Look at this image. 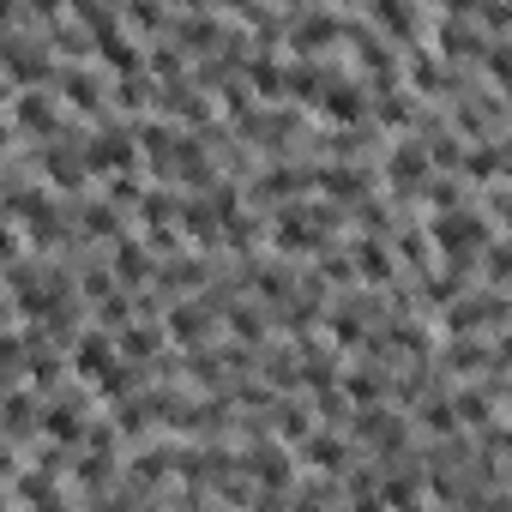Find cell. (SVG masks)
Returning a JSON list of instances; mask_svg holds the SVG:
<instances>
[{
    "label": "cell",
    "instance_id": "cell-1",
    "mask_svg": "<svg viewBox=\"0 0 512 512\" xmlns=\"http://www.w3.org/2000/svg\"><path fill=\"white\" fill-rule=\"evenodd\" d=\"M85 163H91V175H133V163H139V139H133V127H121V121H97L85 139Z\"/></svg>",
    "mask_w": 512,
    "mask_h": 512
},
{
    "label": "cell",
    "instance_id": "cell-2",
    "mask_svg": "<svg viewBox=\"0 0 512 512\" xmlns=\"http://www.w3.org/2000/svg\"><path fill=\"white\" fill-rule=\"evenodd\" d=\"M67 362H73V380L97 392V386H103V380L121 368V344H115L103 326H91V332H79V338L67 344Z\"/></svg>",
    "mask_w": 512,
    "mask_h": 512
},
{
    "label": "cell",
    "instance_id": "cell-3",
    "mask_svg": "<svg viewBox=\"0 0 512 512\" xmlns=\"http://www.w3.org/2000/svg\"><path fill=\"white\" fill-rule=\"evenodd\" d=\"M37 169H43V181L55 187V193H85V181H91V163H85V145H43L37 151Z\"/></svg>",
    "mask_w": 512,
    "mask_h": 512
},
{
    "label": "cell",
    "instance_id": "cell-4",
    "mask_svg": "<svg viewBox=\"0 0 512 512\" xmlns=\"http://www.w3.org/2000/svg\"><path fill=\"white\" fill-rule=\"evenodd\" d=\"M109 272H115V284L133 290V296H145V284H157V260H151V247H145L139 235H121V241L109 247Z\"/></svg>",
    "mask_w": 512,
    "mask_h": 512
},
{
    "label": "cell",
    "instance_id": "cell-5",
    "mask_svg": "<svg viewBox=\"0 0 512 512\" xmlns=\"http://www.w3.org/2000/svg\"><path fill=\"white\" fill-rule=\"evenodd\" d=\"M163 332H169L175 350L199 356V350L211 344V308H205V302H169V308H163Z\"/></svg>",
    "mask_w": 512,
    "mask_h": 512
},
{
    "label": "cell",
    "instance_id": "cell-6",
    "mask_svg": "<svg viewBox=\"0 0 512 512\" xmlns=\"http://www.w3.org/2000/svg\"><path fill=\"white\" fill-rule=\"evenodd\" d=\"M386 181H392L398 193H422V187L434 181L428 145H422V139H398V145H392V157H386Z\"/></svg>",
    "mask_w": 512,
    "mask_h": 512
},
{
    "label": "cell",
    "instance_id": "cell-7",
    "mask_svg": "<svg viewBox=\"0 0 512 512\" xmlns=\"http://www.w3.org/2000/svg\"><path fill=\"white\" fill-rule=\"evenodd\" d=\"M350 266H356V284H392L398 278V253L386 247V235H356L350 241Z\"/></svg>",
    "mask_w": 512,
    "mask_h": 512
},
{
    "label": "cell",
    "instance_id": "cell-8",
    "mask_svg": "<svg viewBox=\"0 0 512 512\" xmlns=\"http://www.w3.org/2000/svg\"><path fill=\"white\" fill-rule=\"evenodd\" d=\"M55 97H67V109H73V115H103V97H115V85H103L91 67H61Z\"/></svg>",
    "mask_w": 512,
    "mask_h": 512
},
{
    "label": "cell",
    "instance_id": "cell-9",
    "mask_svg": "<svg viewBox=\"0 0 512 512\" xmlns=\"http://www.w3.org/2000/svg\"><path fill=\"white\" fill-rule=\"evenodd\" d=\"M368 85H356V79H338L332 73V85H326V97H320V115L332 121V127H362L368 121Z\"/></svg>",
    "mask_w": 512,
    "mask_h": 512
},
{
    "label": "cell",
    "instance_id": "cell-10",
    "mask_svg": "<svg viewBox=\"0 0 512 512\" xmlns=\"http://www.w3.org/2000/svg\"><path fill=\"white\" fill-rule=\"evenodd\" d=\"M91 422H85V404L79 398H43V440L49 446H85Z\"/></svg>",
    "mask_w": 512,
    "mask_h": 512
},
{
    "label": "cell",
    "instance_id": "cell-11",
    "mask_svg": "<svg viewBox=\"0 0 512 512\" xmlns=\"http://www.w3.org/2000/svg\"><path fill=\"white\" fill-rule=\"evenodd\" d=\"M356 434L368 440V452H380V458H404V434H410V428H404L398 410L380 404V410H362V416H356Z\"/></svg>",
    "mask_w": 512,
    "mask_h": 512
},
{
    "label": "cell",
    "instance_id": "cell-12",
    "mask_svg": "<svg viewBox=\"0 0 512 512\" xmlns=\"http://www.w3.org/2000/svg\"><path fill=\"white\" fill-rule=\"evenodd\" d=\"M308 187H314V169H290V163H272L260 181H253V193H260L266 205H302Z\"/></svg>",
    "mask_w": 512,
    "mask_h": 512
},
{
    "label": "cell",
    "instance_id": "cell-13",
    "mask_svg": "<svg viewBox=\"0 0 512 512\" xmlns=\"http://www.w3.org/2000/svg\"><path fill=\"white\" fill-rule=\"evenodd\" d=\"M368 169H356V163H320L314 169V187L326 193V199H338V205H362V193H368Z\"/></svg>",
    "mask_w": 512,
    "mask_h": 512
},
{
    "label": "cell",
    "instance_id": "cell-14",
    "mask_svg": "<svg viewBox=\"0 0 512 512\" xmlns=\"http://www.w3.org/2000/svg\"><path fill=\"white\" fill-rule=\"evenodd\" d=\"M296 458H302L308 470H320V476H350V464H356V458H350V446H344L332 428H314V440H308V446H296Z\"/></svg>",
    "mask_w": 512,
    "mask_h": 512
},
{
    "label": "cell",
    "instance_id": "cell-15",
    "mask_svg": "<svg viewBox=\"0 0 512 512\" xmlns=\"http://www.w3.org/2000/svg\"><path fill=\"white\" fill-rule=\"evenodd\" d=\"M386 374H380V362H356V368H344V404H356V416L362 410H380L386 404Z\"/></svg>",
    "mask_w": 512,
    "mask_h": 512
},
{
    "label": "cell",
    "instance_id": "cell-16",
    "mask_svg": "<svg viewBox=\"0 0 512 512\" xmlns=\"http://www.w3.org/2000/svg\"><path fill=\"white\" fill-rule=\"evenodd\" d=\"M163 338H169V332H163V320H133L127 332H115L121 362H133V368H139V362H157V356H163Z\"/></svg>",
    "mask_w": 512,
    "mask_h": 512
},
{
    "label": "cell",
    "instance_id": "cell-17",
    "mask_svg": "<svg viewBox=\"0 0 512 512\" xmlns=\"http://www.w3.org/2000/svg\"><path fill=\"white\" fill-rule=\"evenodd\" d=\"M73 482H79L85 494H109V482H115V446H79Z\"/></svg>",
    "mask_w": 512,
    "mask_h": 512
},
{
    "label": "cell",
    "instance_id": "cell-18",
    "mask_svg": "<svg viewBox=\"0 0 512 512\" xmlns=\"http://www.w3.org/2000/svg\"><path fill=\"white\" fill-rule=\"evenodd\" d=\"M73 235H103L109 247L121 241V211L109 205V199H97V205H73Z\"/></svg>",
    "mask_w": 512,
    "mask_h": 512
},
{
    "label": "cell",
    "instance_id": "cell-19",
    "mask_svg": "<svg viewBox=\"0 0 512 512\" xmlns=\"http://www.w3.org/2000/svg\"><path fill=\"white\" fill-rule=\"evenodd\" d=\"M440 368L446 374H482L488 368V344L482 338H446L440 344Z\"/></svg>",
    "mask_w": 512,
    "mask_h": 512
},
{
    "label": "cell",
    "instance_id": "cell-20",
    "mask_svg": "<svg viewBox=\"0 0 512 512\" xmlns=\"http://www.w3.org/2000/svg\"><path fill=\"white\" fill-rule=\"evenodd\" d=\"M344 506H350V512H392L374 470H350V476H344Z\"/></svg>",
    "mask_w": 512,
    "mask_h": 512
},
{
    "label": "cell",
    "instance_id": "cell-21",
    "mask_svg": "<svg viewBox=\"0 0 512 512\" xmlns=\"http://www.w3.org/2000/svg\"><path fill=\"white\" fill-rule=\"evenodd\" d=\"M181 235H193L199 247H211V241L223 235V223H217L211 199H181Z\"/></svg>",
    "mask_w": 512,
    "mask_h": 512
},
{
    "label": "cell",
    "instance_id": "cell-22",
    "mask_svg": "<svg viewBox=\"0 0 512 512\" xmlns=\"http://www.w3.org/2000/svg\"><path fill=\"white\" fill-rule=\"evenodd\" d=\"M416 422H422L434 440H458V434H464V422H458L452 398H422V404H416Z\"/></svg>",
    "mask_w": 512,
    "mask_h": 512
},
{
    "label": "cell",
    "instance_id": "cell-23",
    "mask_svg": "<svg viewBox=\"0 0 512 512\" xmlns=\"http://www.w3.org/2000/svg\"><path fill=\"white\" fill-rule=\"evenodd\" d=\"M326 338H332L338 350L362 344V338H368V326H362V302H344V308H332V314H326Z\"/></svg>",
    "mask_w": 512,
    "mask_h": 512
},
{
    "label": "cell",
    "instance_id": "cell-24",
    "mask_svg": "<svg viewBox=\"0 0 512 512\" xmlns=\"http://www.w3.org/2000/svg\"><path fill=\"white\" fill-rule=\"evenodd\" d=\"M494 404H500V392H476V386H458V392H452V410H458V422H464V428L494 422Z\"/></svg>",
    "mask_w": 512,
    "mask_h": 512
},
{
    "label": "cell",
    "instance_id": "cell-25",
    "mask_svg": "<svg viewBox=\"0 0 512 512\" xmlns=\"http://www.w3.org/2000/svg\"><path fill=\"white\" fill-rule=\"evenodd\" d=\"M458 169H464L470 181H494V175L506 169V145H494V139H488V145H470Z\"/></svg>",
    "mask_w": 512,
    "mask_h": 512
},
{
    "label": "cell",
    "instance_id": "cell-26",
    "mask_svg": "<svg viewBox=\"0 0 512 512\" xmlns=\"http://www.w3.org/2000/svg\"><path fill=\"white\" fill-rule=\"evenodd\" d=\"M416 199H422L434 217H446V211H464V193H458V181H452V175H434V181H428Z\"/></svg>",
    "mask_w": 512,
    "mask_h": 512
},
{
    "label": "cell",
    "instance_id": "cell-27",
    "mask_svg": "<svg viewBox=\"0 0 512 512\" xmlns=\"http://www.w3.org/2000/svg\"><path fill=\"white\" fill-rule=\"evenodd\" d=\"M482 278H488L494 290H506V284H512V235H500V241L482 253Z\"/></svg>",
    "mask_w": 512,
    "mask_h": 512
},
{
    "label": "cell",
    "instance_id": "cell-28",
    "mask_svg": "<svg viewBox=\"0 0 512 512\" xmlns=\"http://www.w3.org/2000/svg\"><path fill=\"white\" fill-rule=\"evenodd\" d=\"M223 320H229V338H235V344H266V320H260V308H229Z\"/></svg>",
    "mask_w": 512,
    "mask_h": 512
},
{
    "label": "cell",
    "instance_id": "cell-29",
    "mask_svg": "<svg viewBox=\"0 0 512 512\" xmlns=\"http://www.w3.org/2000/svg\"><path fill=\"white\" fill-rule=\"evenodd\" d=\"M121 25H127V31H169L175 19H169L163 7H151V0H133V7H121Z\"/></svg>",
    "mask_w": 512,
    "mask_h": 512
},
{
    "label": "cell",
    "instance_id": "cell-30",
    "mask_svg": "<svg viewBox=\"0 0 512 512\" xmlns=\"http://www.w3.org/2000/svg\"><path fill=\"white\" fill-rule=\"evenodd\" d=\"M392 253L428 278V229H398V247H392Z\"/></svg>",
    "mask_w": 512,
    "mask_h": 512
},
{
    "label": "cell",
    "instance_id": "cell-31",
    "mask_svg": "<svg viewBox=\"0 0 512 512\" xmlns=\"http://www.w3.org/2000/svg\"><path fill=\"white\" fill-rule=\"evenodd\" d=\"M109 205H115V211H127V205H145V187H139V175H115V181H109Z\"/></svg>",
    "mask_w": 512,
    "mask_h": 512
},
{
    "label": "cell",
    "instance_id": "cell-32",
    "mask_svg": "<svg viewBox=\"0 0 512 512\" xmlns=\"http://www.w3.org/2000/svg\"><path fill=\"white\" fill-rule=\"evenodd\" d=\"M488 73H494V85L512 91V43H488Z\"/></svg>",
    "mask_w": 512,
    "mask_h": 512
},
{
    "label": "cell",
    "instance_id": "cell-33",
    "mask_svg": "<svg viewBox=\"0 0 512 512\" xmlns=\"http://www.w3.org/2000/svg\"><path fill=\"white\" fill-rule=\"evenodd\" d=\"M139 512H169V506L163 500H139Z\"/></svg>",
    "mask_w": 512,
    "mask_h": 512
}]
</instances>
